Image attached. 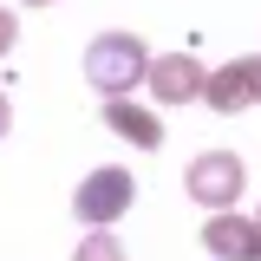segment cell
<instances>
[{
    "label": "cell",
    "mask_w": 261,
    "mask_h": 261,
    "mask_svg": "<svg viewBox=\"0 0 261 261\" xmlns=\"http://www.w3.org/2000/svg\"><path fill=\"white\" fill-rule=\"evenodd\" d=\"M72 261H124V242L111 235V228H92L85 242H79V255Z\"/></svg>",
    "instance_id": "cell-8"
},
{
    "label": "cell",
    "mask_w": 261,
    "mask_h": 261,
    "mask_svg": "<svg viewBox=\"0 0 261 261\" xmlns=\"http://www.w3.org/2000/svg\"><path fill=\"white\" fill-rule=\"evenodd\" d=\"M255 228H261V216H255Z\"/></svg>",
    "instance_id": "cell-13"
},
{
    "label": "cell",
    "mask_w": 261,
    "mask_h": 261,
    "mask_svg": "<svg viewBox=\"0 0 261 261\" xmlns=\"http://www.w3.org/2000/svg\"><path fill=\"white\" fill-rule=\"evenodd\" d=\"M242 183H248V170H242L235 150H202V157H190V170H183V190H190L209 216H228L235 196H242Z\"/></svg>",
    "instance_id": "cell-3"
},
{
    "label": "cell",
    "mask_w": 261,
    "mask_h": 261,
    "mask_svg": "<svg viewBox=\"0 0 261 261\" xmlns=\"http://www.w3.org/2000/svg\"><path fill=\"white\" fill-rule=\"evenodd\" d=\"M248 261H261V242H255V255H248Z\"/></svg>",
    "instance_id": "cell-12"
},
{
    "label": "cell",
    "mask_w": 261,
    "mask_h": 261,
    "mask_svg": "<svg viewBox=\"0 0 261 261\" xmlns=\"http://www.w3.org/2000/svg\"><path fill=\"white\" fill-rule=\"evenodd\" d=\"M202 98H209V111H242V105H255V59H228V65H216L209 72V85H202Z\"/></svg>",
    "instance_id": "cell-5"
},
{
    "label": "cell",
    "mask_w": 261,
    "mask_h": 261,
    "mask_svg": "<svg viewBox=\"0 0 261 261\" xmlns=\"http://www.w3.org/2000/svg\"><path fill=\"white\" fill-rule=\"evenodd\" d=\"M130 202H137V176H130L124 163H105V170H92V176L72 190V216L85 228H111Z\"/></svg>",
    "instance_id": "cell-2"
},
{
    "label": "cell",
    "mask_w": 261,
    "mask_h": 261,
    "mask_svg": "<svg viewBox=\"0 0 261 261\" xmlns=\"http://www.w3.org/2000/svg\"><path fill=\"white\" fill-rule=\"evenodd\" d=\"M13 39H20V20H13V13H7V7H0V59H7V53H13Z\"/></svg>",
    "instance_id": "cell-9"
},
{
    "label": "cell",
    "mask_w": 261,
    "mask_h": 261,
    "mask_svg": "<svg viewBox=\"0 0 261 261\" xmlns=\"http://www.w3.org/2000/svg\"><path fill=\"white\" fill-rule=\"evenodd\" d=\"M105 130H118V137L137 144V150H157L163 144L157 111H144V105H130V98H105Z\"/></svg>",
    "instance_id": "cell-6"
},
{
    "label": "cell",
    "mask_w": 261,
    "mask_h": 261,
    "mask_svg": "<svg viewBox=\"0 0 261 261\" xmlns=\"http://www.w3.org/2000/svg\"><path fill=\"white\" fill-rule=\"evenodd\" d=\"M13 130V105H7V92H0V137Z\"/></svg>",
    "instance_id": "cell-10"
},
{
    "label": "cell",
    "mask_w": 261,
    "mask_h": 261,
    "mask_svg": "<svg viewBox=\"0 0 261 261\" xmlns=\"http://www.w3.org/2000/svg\"><path fill=\"white\" fill-rule=\"evenodd\" d=\"M255 242H261V228L242 222V216H209V228H202V248H209L216 261H248Z\"/></svg>",
    "instance_id": "cell-7"
},
{
    "label": "cell",
    "mask_w": 261,
    "mask_h": 261,
    "mask_svg": "<svg viewBox=\"0 0 261 261\" xmlns=\"http://www.w3.org/2000/svg\"><path fill=\"white\" fill-rule=\"evenodd\" d=\"M85 79L98 98H124L130 85H150V53L137 33H98L85 46Z\"/></svg>",
    "instance_id": "cell-1"
},
{
    "label": "cell",
    "mask_w": 261,
    "mask_h": 261,
    "mask_svg": "<svg viewBox=\"0 0 261 261\" xmlns=\"http://www.w3.org/2000/svg\"><path fill=\"white\" fill-rule=\"evenodd\" d=\"M20 7H53V0H20Z\"/></svg>",
    "instance_id": "cell-11"
},
{
    "label": "cell",
    "mask_w": 261,
    "mask_h": 261,
    "mask_svg": "<svg viewBox=\"0 0 261 261\" xmlns=\"http://www.w3.org/2000/svg\"><path fill=\"white\" fill-rule=\"evenodd\" d=\"M202 85H209V72H202L190 53H163V59L150 65V92H157V105H190V98H202Z\"/></svg>",
    "instance_id": "cell-4"
}]
</instances>
